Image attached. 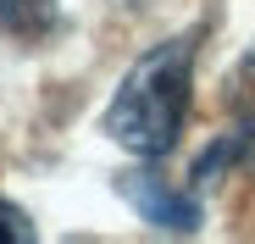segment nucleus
I'll return each mask as SVG.
<instances>
[{
    "instance_id": "obj_1",
    "label": "nucleus",
    "mask_w": 255,
    "mask_h": 244,
    "mask_svg": "<svg viewBox=\"0 0 255 244\" xmlns=\"http://www.w3.org/2000/svg\"><path fill=\"white\" fill-rule=\"evenodd\" d=\"M189 84H194V33L166 39V45L133 61V72L117 84V100L106 106V133L122 150L161 161L183 133Z\"/></svg>"
},
{
    "instance_id": "obj_5",
    "label": "nucleus",
    "mask_w": 255,
    "mask_h": 244,
    "mask_svg": "<svg viewBox=\"0 0 255 244\" xmlns=\"http://www.w3.org/2000/svg\"><path fill=\"white\" fill-rule=\"evenodd\" d=\"M33 239V222L11 206V200H0V244H28Z\"/></svg>"
},
{
    "instance_id": "obj_4",
    "label": "nucleus",
    "mask_w": 255,
    "mask_h": 244,
    "mask_svg": "<svg viewBox=\"0 0 255 244\" xmlns=\"http://www.w3.org/2000/svg\"><path fill=\"white\" fill-rule=\"evenodd\" d=\"M222 106L244 122H255V45L244 50V61L228 72V84H222Z\"/></svg>"
},
{
    "instance_id": "obj_2",
    "label": "nucleus",
    "mask_w": 255,
    "mask_h": 244,
    "mask_svg": "<svg viewBox=\"0 0 255 244\" xmlns=\"http://www.w3.org/2000/svg\"><path fill=\"white\" fill-rule=\"evenodd\" d=\"M117 194H122L150 228H161V233H194V228H200V200L183 194V189H172V183L155 178V172H122V178H117Z\"/></svg>"
},
{
    "instance_id": "obj_3",
    "label": "nucleus",
    "mask_w": 255,
    "mask_h": 244,
    "mask_svg": "<svg viewBox=\"0 0 255 244\" xmlns=\"http://www.w3.org/2000/svg\"><path fill=\"white\" fill-rule=\"evenodd\" d=\"M56 22V0H0V33L11 39H45Z\"/></svg>"
},
{
    "instance_id": "obj_6",
    "label": "nucleus",
    "mask_w": 255,
    "mask_h": 244,
    "mask_svg": "<svg viewBox=\"0 0 255 244\" xmlns=\"http://www.w3.org/2000/svg\"><path fill=\"white\" fill-rule=\"evenodd\" d=\"M239 167H250V172H255V128H244V133H239Z\"/></svg>"
}]
</instances>
